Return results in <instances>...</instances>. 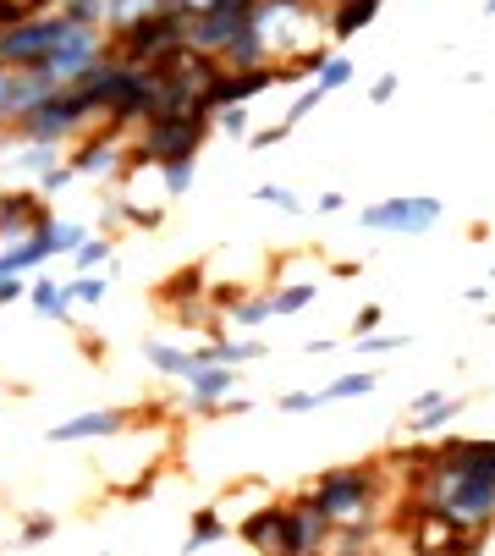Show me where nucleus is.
I'll return each instance as SVG.
<instances>
[{"label": "nucleus", "mask_w": 495, "mask_h": 556, "mask_svg": "<svg viewBox=\"0 0 495 556\" xmlns=\"http://www.w3.org/2000/svg\"><path fill=\"white\" fill-rule=\"evenodd\" d=\"M210 138L204 116H149L138 122V143L127 149V172L138 166H172V161H199V149Z\"/></svg>", "instance_id": "f257e3e1"}, {"label": "nucleus", "mask_w": 495, "mask_h": 556, "mask_svg": "<svg viewBox=\"0 0 495 556\" xmlns=\"http://www.w3.org/2000/svg\"><path fill=\"white\" fill-rule=\"evenodd\" d=\"M308 502L330 518V523H353V518H369V507L380 502V473L375 468H330L314 480Z\"/></svg>", "instance_id": "f03ea898"}, {"label": "nucleus", "mask_w": 495, "mask_h": 556, "mask_svg": "<svg viewBox=\"0 0 495 556\" xmlns=\"http://www.w3.org/2000/svg\"><path fill=\"white\" fill-rule=\"evenodd\" d=\"M177 50H188V17H177V12H149L127 34L111 39V55L132 61V66H160L165 55H177Z\"/></svg>", "instance_id": "7ed1b4c3"}, {"label": "nucleus", "mask_w": 495, "mask_h": 556, "mask_svg": "<svg viewBox=\"0 0 495 556\" xmlns=\"http://www.w3.org/2000/svg\"><path fill=\"white\" fill-rule=\"evenodd\" d=\"M435 220H441V199L430 193H402V199H380L358 210L364 231H396V237H424L435 231Z\"/></svg>", "instance_id": "20e7f679"}, {"label": "nucleus", "mask_w": 495, "mask_h": 556, "mask_svg": "<svg viewBox=\"0 0 495 556\" xmlns=\"http://www.w3.org/2000/svg\"><path fill=\"white\" fill-rule=\"evenodd\" d=\"M72 23L61 12H39V17H23L12 28H0V66H45V55L61 45Z\"/></svg>", "instance_id": "39448f33"}, {"label": "nucleus", "mask_w": 495, "mask_h": 556, "mask_svg": "<svg viewBox=\"0 0 495 556\" xmlns=\"http://www.w3.org/2000/svg\"><path fill=\"white\" fill-rule=\"evenodd\" d=\"M89 122H94V111L82 105L72 89H61L55 100H45L39 111H28L12 132H17V138H34V143H72L82 127H89Z\"/></svg>", "instance_id": "423d86ee"}, {"label": "nucleus", "mask_w": 495, "mask_h": 556, "mask_svg": "<svg viewBox=\"0 0 495 556\" xmlns=\"http://www.w3.org/2000/svg\"><path fill=\"white\" fill-rule=\"evenodd\" d=\"M105 55H111V34H105V28H66L61 45L45 55V72L55 77V84L72 89L77 77H82V72H94Z\"/></svg>", "instance_id": "0eeeda50"}, {"label": "nucleus", "mask_w": 495, "mask_h": 556, "mask_svg": "<svg viewBox=\"0 0 495 556\" xmlns=\"http://www.w3.org/2000/svg\"><path fill=\"white\" fill-rule=\"evenodd\" d=\"M50 199L39 193V188H17V182H7L0 188V249L7 243H28V237H39V231H50Z\"/></svg>", "instance_id": "6e6552de"}, {"label": "nucleus", "mask_w": 495, "mask_h": 556, "mask_svg": "<svg viewBox=\"0 0 495 556\" xmlns=\"http://www.w3.org/2000/svg\"><path fill=\"white\" fill-rule=\"evenodd\" d=\"M127 425H132V408H89V414H72V419L50 425L45 441H55V446H72V441H111V435H122Z\"/></svg>", "instance_id": "1a4fd4ad"}, {"label": "nucleus", "mask_w": 495, "mask_h": 556, "mask_svg": "<svg viewBox=\"0 0 495 556\" xmlns=\"http://www.w3.org/2000/svg\"><path fill=\"white\" fill-rule=\"evenodd\" d=\"M66 166L82 177H105V172H127V149H122V132H111V127H100V132H89L72 154H66Z\"/></svg>", "instance_id": "9d476101"}, {"label": "nucleus", "mask_w": 495, "mask_h": 556, "mask_svg": "<svg viewBox=\"0 0 495 556\" xmlns=\"http://www.w3.org/2000/svg\"><path fill=\"white\" fill-rule=\"evenodd\" d=\"M237 534L254 545L259 556H281V534H287V502H270V507H259V513H248L242 523H237Z\"/></svg>", "instance_id": "9b49d317"}, {"label": "nucleus", "mask_w": 495, "mask_h": 556, "mask_svg": "<svg viewBox=\"0 0 495 556\" xmlns=\"http://www.w3.org/2000/svg\"><path fill=\"white\" fill-rule=\"evenodd\" d=\"M380 7H385V0H337V7H330V17H325L330 45H342V39H353L358 28H369V23L380 17Z\"/></svg>", "instance_id": "f8f14e48"}, {"label": "nucleus", "mask_w": 495, "mask_h": 556, "mask_svg": "<svg viewBox=\"0 0 495 556\" xmlns=\"http://www.w3.org/2000/svg\"><path fill=\"white\" fill-rule=\"evenodd\" d=\"M28 303H34L39 320H50V326H72V298H66V287H55L50 276L28 287Z\"/></svg>", "instance_id": "ddd939ff"}, {"label": "nucleus", "mask_w": 495, "mask_h": 556, "mask_svg": "<svg viewBox=\"0 0 495 556\" xmlns=\"http://www.w3.org/2000/svg\"><path fill=\"white\" fill-rule=\"evenodd\" d=\"M226 534H231L226 513H220V507H199V513H193V529H188L182 556H199V551H210V545H215V540H226Z\"/></svg>", "instance_id": "4468645a"}, {"label": "nucleus", "mask_w": 495, "mask_h": 556, "mask_svg": "<svg viewBox=\"0 0 495 556\" xmlns=\"http://www.w3.org/2000/svg\"><path fill=\"white\" fill-rule=\"evenodd\" d=\"M457 414H468V396H441L435 408H424V414H407V435H435V430H446Z\"/></svg>", "instance_id": "2eb2a0df"}, {"label": "nucleus", "mask_w": 495, "mask_h": 556, "mask_svg": "<svg viewBox=\"0 0 495 556\" xmlns=\"http://www.w3.org/2000/svg\"><path fill=\"white\" fill-rule=\"evenodd\" d=\"M143 358H149V369L172 375V380H193V353H182L172 342H143Z\"/></svg>", "instance_id": "dca6fc26"}, {"label": "nucleus", "mask_w": 495, "mask_h": 556, "mask_svg": "<svg viewBox=\"0 0 495 556\" xmlns=\"http://www.w3.org/2000/svg\"><path fill=\"white\" fill-rule=\"evenodd\" d=\"M380 386V375H369V369H358V375H337V380H330L319 396H325V408L330 403H347V396H369Z\"/></svg>", "instance_id": "f3484780"}, {"label": "nucleus", "mask_w": 495, "mask_h": 556, "mask_svg": "<svg viewBox=\"0 0 495 556\" xmlns=\"http://www.w3.org/2000/svg\"><path fill=\"white\" fill-rule=\"evenodd\" d=\"M226 314H231V320H237L242 331H259L265 320H276V303H270V292H265V298H237Z\"/></svg>", "instance_id": "a211bd4d"}, {"label": "nucleus", "mask_w": 495, "mask_h": 556, "mask_svg": "<svg viewBox=\"0 0 495 556\" xmlns=\"http://www.w3.org/2000/svg\"><path fill=\"white\" fill-rule=\"evenodd\" d=\"M314 298H319V287H314V281H292V287L270 292V303H276V320H287V314H303V308H314Z\"/></svg>", "instance_id": "6ab92c4d"}, {"label": "nucleus", "mask_w": 495, "mask_h": 556, "mask_svg": "<svg viewBox=\"0 0 495 556\" xmlns=\"http://www.w3.org/2000/svg\"><path fill=\"white\" fill-rule=\"evenodd\" d=\"M193 396H226L231 386H237V369H226V364H210V369H193Z\"/></svg>", "instance_id": "aec40b11"}, {"label": "nucleus", "mask_w": 495, "mask_h": 556, "mask_svg": "<svg viewBox=\"0 0 495 556\" xmlns=\"http://www.w3.org/2000/svg\"><path fill=\"white\" fill-rule=\"evenodd\" d=\"M72 28H105V0H61L55 7Z\"/></svg>", "instance_id": "412c9836"}, {"label": "nucleus", "mask_w": 495, "mask_h": 556, "mask_svg": "<svg viewBox=\"0 0 495 556\" xmlns=\"http://www.w3.org/2000/svg\"><path fill=\"white\" fill-rule=\"evenodd\" d=\"M160 182H165V199H188L193 182H199V166L193 161H172V166H160Z\"/></svg>", "instance_id": "4be33fe9"}, {"label": "nucleus", "mask_w": 495, "mask_h": 556, "mask_svg": "<svg viewBox=\"0 0 495 556\" xmlns=\"http://www.w3.org/2000/svg\"><path fill=\"white\" fill-rule=\"evenodd\" d=\"M72 265H77V276H89L94 265H111V237H82L72 249Z\"/></svg>", "instance_id": "5701e85b"}, {"label": "nucleus", "mask_w": 495, "mask_h": 556, "mask_svg": "<svg viewBox=\"0 0 495 556\" xmlns=\"http://www.w3.org/2000/svg\"><path fill=\"white\" fill-rule=\"evenodd\" d=\"M105 292H111V281H105V276H94V270H89V276H77V281H66V298H72V303H82V308H100V303H105Z\"/></svg>", "instance_id": "b1692460"}, {"label": "nucleus", "mask_w": 495, "mask_h": 556, "mask_svg": "<svg viewBox=\"0 0 495 556\" xmlns=\"http://www.w3.org/2000/svg\"><path fill=\"white\" fill-rule=\"evenodd\" d=\"M82 237H89V226H82V220H50V254H72Z\"/></svg>", "instance_id": "393cba45"}, {"label": "nucleus", "mask_w": 495, "mask_h": 556, "mask_svg": "<svg viewBox=\"0 0 495 556\" xmlns=\"http://www.w3.org/2000/svg\"><path fill=\"white\" fill-rule=\"evenodd\" d=\"M55 529H61V523H55L50 513H28L23 529H17V545H45V540H55Z\"/></svg>", "instance_id": "a878e982"}, {"label": "nucleus", "mask_w": 495, "mask_h": 556, "mask_svg": "<svg viewBox=\"0 0 495 556\" xmlns=\"http://www.w3.org/2000/svg\"><path fill=\"white\" fill-rule=\"evenodd\" d=\"M254 199H259V204H276V210H287V215H303V199H297L292 188H281V182H259Z\"/></svg>", "instance_id": "bb28decb"}, {"label": "nucleus", "mask_w": 495, "mask_h": 556, "mask_svg": "<svg viewBox=\"0 0 495 556\" xmlns=\"http://www.w3.org/2000/svg\"><path fill=\"white\" fill-rule=\"evenodd\" d=\"M314 84H319L325 94H330V89H342V84H353V61H347V55H330V61L319 66Z\"/></svg>", "instance_id": "cd10ccee"}, {"label": "nucleus", "mask_w": 495, "mask_h": 556, "mask_svg": "<svg viewBox=\"0 0 495 556\" xmlns=\"http://www.w3.org/2000/svg\"><path fill=\"white\" fill-rule=\"evenodd\" d=\"M325 100H330V94H325V89H319V84H308V89H303V94H297V100H292V111H287V127H297V122H303V116H308V111H319V105H325Z\"/></svg>", "instance_id": "c85d7f7f"}, {"label": "nucleus", "mask_w": 495, "mask_h": 556, "mask_svg": "<svg viewBox=\"0 0 495 556\" xmlns=\"http://www.w3.org/2000/svg\"><path fill=\"white\" fill-rule=\"evenodd\" d=\"M210 122H215L226 138H248V105H226V111H215Z\"/></svg>", "instance_id": "c756f323"}, {"label": "nucleus", "mask_w": 495, "mask_h": 556, "mask_svg": "<svg viewBox=\"0 0 495 556\" xmlns=\"http://www.w3.org/2000/svg\"><path fill=\"white\" fill-rule=\"evenodd\" d=\"M276 408H281V414H319V408H325V396H319V391H287Z\"/></svg>", "instance_id": "7c9ffc66"}, {"label": "nucleus", "mask_w": 495, "mask_h": 556, "mask_svg": "<svg viewBox=\"0 0 495 556\" xmlns=\"http://www.w3.org/2000/svg\"><path fill=\"white\" fill-rule=\"evenodd\" d=\"M23 17H39V0H0V28H12Z\"/></svg>", "instance_id": "2f4dec72"}, {"label": "nucleus", "mask_w": 495, "mask_h": 556, "mask_svg": "<svg viewBox=\"0 0 495 556\" xmlns=\"http://www.w3.org/2000/svg\"><path fill=\"white\" fill-rule=\"evenodd\" d=\"M72 182H77V172H72V166H55V172H50V177H39L34 188H39L45 199H55V193H66Z\"/></svg>", "instance_id": "473e14b6"}, {"label": "nucleus", "mask_w": 495, "mask_h": 556, "mask_svg": "<svg viewBox=\"0 0 495 556\" xmlns=\"http://www.w3.org/2000/svg\"><path fill=\"white\" fill-rule=\"evenodd\" d=\"M412 337H385V331H369V337H358V348L364 353H402Z\"/></svg>", "instance_id": "72a5a7b5"}, {"label": "nucleus", "mask_w": 495, "mask_h": 556, "mask_svg": "<svg viewBox=\"0 0 495 556\" xmlns=\"http://www.w3.org/2000/svg\"><path fill=\"white\" fill-rule=\"evenodd\" d=\"M287 122H276V127H259V132H248V149H276V143H287Z\"/></svg>", "instance_id": "f704fd0d"}, {"label": "nucleus", "mask_w": 495, "mask_h": 556, "mask_svg": "<svg viewBox=\"0 0 495 556\" xmlns=\"http://www.w3.org/2000/svg\"><path fill=\"white\" fill-rule=\"evenodd\" d=\"M380 320H385V308H380V303H364V308H358V320H353V337L380 331Z\"/></svg>", "instance_id": "c9c22d12"}, {"label": "nucleus", "mask_w": 495, "mask_h": 556, "mask_svg": "<svg viewBox=\"0 0 495 556\" xmlns=\"http://www.w3.org/2000/svg\"><path fill=\"white\" fill-rule=\"evenodd\" d=\"M396 89H402V77H396V72H385L380 84L369 89V105H391V100H396Z\"/></svg>", "instance_id": "e433bc0d"}, {"label": "nucleus", "mask_w": 495, "mask_h": 556, "mask_svg": "<svg viewBox=\"0 0 495 556\" xmlns=\"http://www.w3.org/2000/svg\"><path fill=\"white\" fill-rule=\"evenodd\" d=\"M28 298V281L23 276H0V303H23Z\"/></svg>", "instance_id": "4c0bfd02"}, {"label": "nucleus", "mask_w": 495, "mask_h": 556, "mask_svg": "<svg viewBox=\"0 0 495 556\" xmlns=\"http://www.w3.org/2000/svg\"><path fill=\"white\" fill-rule=\"evenodd\" d=\"M254 408V396H220V414L215 419H226V414H248Z\"/></svg>", "instance_id": "58836bf2"}, {"label": "nucleus", "mask_w": 495, "mask_h": 556, "mask_svg": "<svg viewBox=\"0 0 495 556\" xmlns=\"http://www.w3.org/2000/svg\"><path fill=\"white\" fill-rule=\"evenodd\" d=\"M441 396H446V391H419V396H412V403H407V414H424V408H435Z\"/></svg>", "instance_id": "ea45409f"}, {"label": "nucleus", "mask_w": 495, "mask_h": 556, "mask_svg": "<svg viewBox=\"0 0 495 556\" xmlns=\"http://www.w3.org/2000/svg\"><path fill=\"white\" fill-rule=\"evenodd\" d=\"M342 204H347L342 193H319V199H314V210H319V215H337Z\"/></svg>", "instance_id": "a19ab883"}, {"label": "nucleus", "mask_w": 495, "mask_h": 556, "mask_svg": "<svg viewBox=\"0 0 495 556\" xmlns=\"http://www.w3.org/2000/svg\"><path fill=\"white\" fill-rule=\"evenodd\" d=\"M303 353H308V358H319V353H337V342H330V337H319V342H308Z\"/></svg>", "instance_id": "79ce46f5"}, {"label": "nucleus", "mask_w": 495, "mask_h": 556, "mask_svg": "<svg viewBox=\"0 0 495 556\" xmlns=\"http://www.w3.org/2000/svg\"><path fill=\"white\" fill-rule=\"evenodd\" d=\"M484 17H495V0H484Z\"/></svg>", "instance_id": "37998d69"}, {"label": "nucleus", "mask_w": 495, "mask_h": 556, "mask_svg": "<svg viewBox=\"0 0 495 556\" xmlns=\"http://www.w3.org/2000/svg\"><path fill=\"white\" fill-rule=\"evenodd\" d=\"M435 556H462V551H435Z\"/></svg>", "instance_id": "c03bdc74"}, {"label": "nucleus", "mask_w": 495, "mask_h": 556, "mask_svg": "<svg viewBox=\"0 0 495 556\" xmlns=\"http://www.w3.org/2000/svg\"><path fill=\"white\" fill-rule=\"evenodd\" d=\"M325 7H337V0H325Z\"/></svg>", "instance_id": "a18cd8bd"}]
</instances>
